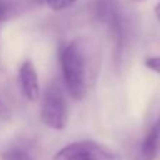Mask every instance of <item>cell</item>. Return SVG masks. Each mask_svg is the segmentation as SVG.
Here are the masks:
<instances>
[{
  "instance_id": "8992f818",
  "label": "cell",
  "mask_w": 160,
  "mask_h": 160,
  "mask_svg": "<svg viewBox=\"0 0 160 160\" xmlns=\"http://www.w3.org/2000/svg\"><path fill=\"white\" fill-rule=\"evenodd\" d=\"M14 8L13 0H0V22L10 18Z\"/></svg>"
},
{
  "instance_id": "ba28073f",
  "label": "cell",
  "mask_w": 160,
  "mask_h": 160,
  "mask_svg": "<svg viewBox=\"0 0 160 160\" xmlns=\"http://www.w3.org/2000/svg\"><path fill=\"white\" fill-rule=\"evenodd\" d=\"M145 65H146L148 69L153 70V72L160 75V56H149L145 61Z\"/></svg>"
},
{
  "instance_id": "5b68a950",
  "label": "cell",
  "mask_w": 160,
  "mask_h": 160,
  "mask_svg": "<svg viewBox=\"0 0 160 160\" xmlns=\"http://www.w3.org/2000/svg\"><path fill=\"white\" fill-rule=\"evenodd\" d=\"M145 160H156L160 152V118L146 133L141 148Z\"/></svg>"
},
{
  "instance_id": "7a4b0ae2",
  "label": "cell",
  "mask_w": 160,
  "mask_h": 160,
  "mask_svg": "<svg viewBox=\"0 0 160 160\" xmlns=\"http://www.w3.org/2000/svg\"><path fill=\"white\" fill-rule=\"evenodd\" d=\"M41 119L48 128L55 131H62L66 128L69 121V108L56 83H51L45 88L41 104Z\"/></svg>"
},
{
  "instance_id": "6da1fadb",
  "label": "cell",
  "mask_w": 160,
  "mask_h": 160,
  "mask_svg": "<svg viewBox=\"0 0 160 160\" xmlns=\"http://www.w3.org/2000/svg\"><path fill=\"white\" fill-rule=\"evenodd\" d=\"M59 62L69 94L75 100H82L87 90V59L79 39L62 45Z\"/></svg>"
},
{
  "instance_id": "52a82bcc",
  "label": "cell",
  "mask_w": 160,
  "mask_h": 160,
  "mask_svg": "<svg viewBox=\"0 0 160 160\" xmlns=\"http://www.w3.org/2000/svg\"><path fill=\"white\" fill-rule=\"evenodd\" d=\"M75 2L76 0H44L42 3H45V4L53 11H62V10H65V8L70 7Z\"/></svg>"
},
{
  "instance_id": "277c9868",
  "label": "cell",
  "mask_w": 160,
  "mask_h": 160,
  "mask_svg": "<svg viewBox=\"0 0 160 160\" xmlns=\"http://www.w3.org/2000/svg\"><path fill=\"white\" fill-rule=\"evenodd\" d=\"M18 83L21 93L28 101L34 102L39 98V82L35 66L31 61L22 62L18 69Z\"/></svg>"
},
{
  "instance_id": "9c48e42d",
  "label": "cell",
  "mask_w": 160,
  "mask_h": 160,
  "mask_svg": "<svg viewBox=\"0 0 160 160\" xmlns=\"http://www.w3.org/2000/svg\"><path fill=\"white\" fill-rule=\"evenodd\" d=\"M155 16H156V18H158V21L160 24V3H158V4L155 6Z\"/></svg>"
},
{
  "instance_id": "30bf717a",
  "label": "cell",
  "mask_w": 160,
  "mask_h": 160,
  "mask_svg": "<svg viewBox=\"0 0 160 160\" xmlns=\"http://www.w3.org/2000/svg\"><path fill=\"white\" fill-rule=\"evenodd\" d=\"M37 2H38V3H42V2H44V0H37Z\"/></svg>"
},
{
  "instance_id": "3957f363",
  "label": "cell",
  "mask_w": 160,
  "mask_h": 160,
  "mask_svg": "<svg viewBox=\"0 0 160 160\" xmlns=\"http://www.w3.org/2000/svg\"><path fill=\"white\" fill-rule=\"evenodd\" d=\"M53 160H122V156L98 142L79 141L58 150Z\"/></svg>"
}]
</instances>
